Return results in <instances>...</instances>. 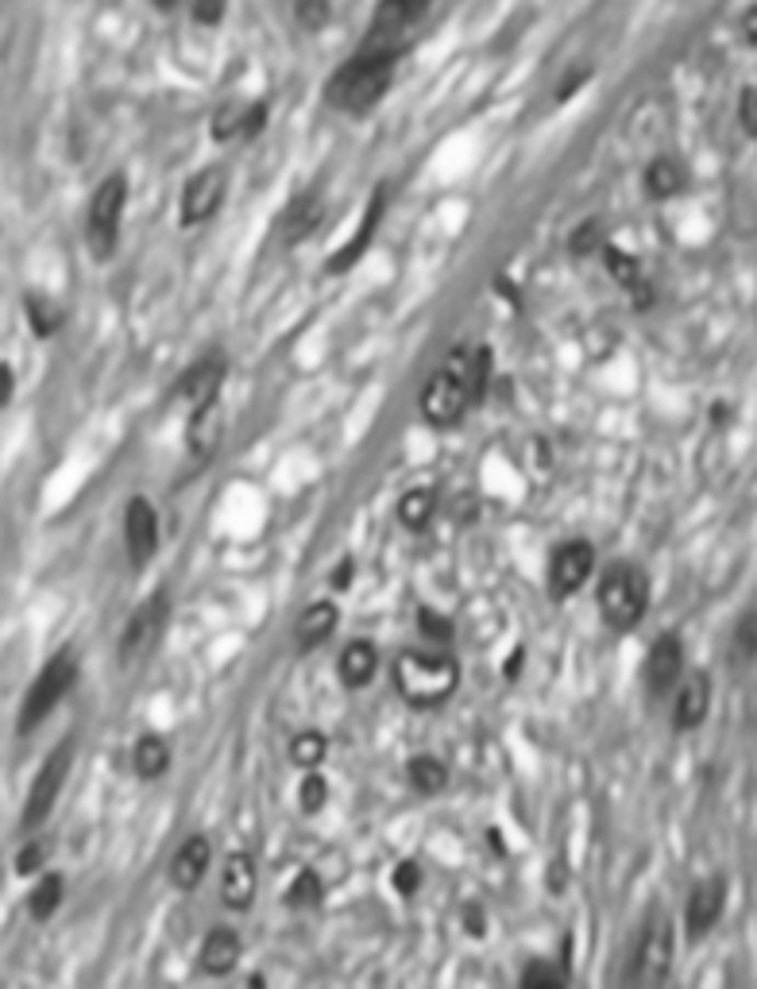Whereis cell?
I'll list each match as a JSON object with an SVG mask.
<instances>
[{
	"label": "cell",
	"instance_id": "6da1fadb",
	"mask_svg": "<svg viewBox=\"0 0 757 989\" xmlns=\"http://www.w3.org/2000/svg\"><path fill=\"white\" fill-rule=\"evenodd\" d=\"M488 383H491V352L483 344L480 348L460 344V348L448 352V360L425 383L422 417L437 429L457 426L460 417L488 394Z\"/></svg>",
	"mask_w": 757,
	"mask_h": 989
},
{
	"label": "cell",
	"instance_id": "7a4b0ae2",
	"mask_svg": "<svg viewBox=\"0 0 757 989\" xmlns=\"http://www.w3.org/2000/svg\"><path fill=\"white\" fill-rule=\"evenodd\" d=\"M402 47H359L329 82V105L341 113H364L391 90Z\"/></svg>",
	"mask_w": 757,
	"mask_h": 989
},
{
	"label": "cell",
	"instance_id": "3957f363",
	"mask_svg": "<svg viewBox=\"0 0 757 989\" xmlns=\"http://www.w3.org/2000/svg\"><path fill=\"white\" fill-rule=\"evenodd\" d=\"M394 685L410 708H440L460 685V665L445 649H402L394 662Z\"/></svg>",
	"mask_w": 757,
	"mask_h": 989
},
{
	"label": "cell",
	"instance_id": "277c9868",
	"mask_svg": "<svg viewBox=\"0 0 757 989\" xmlns=\"http://www.w3.org/2000/svg\"><path fill=\"white\" fill-rule=\"evenodd\" d=\"M599 611L611 630H634L650 611V576L638 564H619L599 584Z\"/></svg>",
	"mask_w": 757,
	"mask_h": 989
},
{
	"label": "cell",
	"instance_id": "5b68a950",
	"mask_svg": "<svg viewBox=\"0 0 757 989\" xmlns=\"http://www.w3.org/2000/svg\"><path fill=\"white\" fill-rule=\"evenodd\" d=\"M73 680H78V657H73L70 649H62V654H55L47 665H43V672L32 680L24 703H20V723H16L20 735H32V731L55 712L58 703L66 700V692L73 688Z\"/></svg>",
	"mask_w": 757,
	"mask_h": 989
},
{
	"label": "cell",
	"instance_id": "8992f818",
	"mask_svg": "<svg viewBox=\"0 0 757 989\" xmlns=\"http://www.w3.org/2000/svg\"><path fill=\"white\" fill-rule=\"evenodd\" d=\"M124 205H128V179H124V174H108V179L98 186V194H93L90 217H85V240H90L98 260L113 255L116 240H121Z\"/></svg>",
	"mask_w": 757,
	"mask_h": 989
},
{
	"label": "cell",
	"instance_id": "52a82bcc",
	"mask_svg": "<svg viewBox=\"0 0 757 989\" xmlns=\"http://www.w3.org/2000/svg\"><path fill=\"white\" fill-rule=\"evenodd\" d=\"M70 769H73V738H62V743L50 750V758L39 766V773H35L32 789H27L24 816H20L24 831H35V827H43V819L55 812V804H58V796H62Z\"/></svg>",
	"mask_w": 757,
	"mask_h": 989
},
{
	"label": "cell",
	"instance_id": "ba28073f",
	"mask_svg": "<svg viewBox=\"0 0 757 989\" xmlns=\"http://www.w3.org/2000/svg\"><path fill=\"white\" fill-rule=\"evenodd\" d=\"M433 0H379L367 24L364 47H406V32L425 16Z\"/></svg>",
	"mask_w": 757,
	"mask_h": 989
},
{
	"label": "cell",
	"instance_id": "9c48e42d",
	"mask_svg": "<svg viewBox=\"0 0 757 989\" xmlns=\"http://www.w3.org/2000/svg\"><path fill=\"white\" fill-rule=\"evenodd\" d=\"M592 573H595V545L592 541H584V538L564 541V545H557L553 556H549V591H553V599L576 596Z\"/></svg>",
	"mask_w": 757,
	"mask_h": 989
},
{
	"label": "cell",
	"instance_id": "30bf717a",
	"mask_svg": "<svg viewBox=\"0 0 757 989\" xmlns=\"http://www.w3.org/2000/svg\"><path fill=\"white\" fill-rule=\"evenodd\" d=\"M167 614H171L167 591L151 596L136 614H131L128 626H124V634H121V662L124 665H136L151 654V646H156L159 634H163V626H167Z\"/></svg>",
	"mask_w": 757,
	"mask_h": 989
},
{
	"label": "cell",
	"instance_id": "8fae6325",
	"mask_svg": "<svg viewBox=\"0 0 757 989\" xmlns=\"http://www.w3.org/2000/svg\"><path fill=\"white\" fill-rule=\"evenodd\" d=\"M668 963H673V920L665 912H653L645 920L642 935H638V966H634V981H645V986H657L668 974Z\"/></svg>",
	"mask_w": 757,
	"mask_h": 989
},
{
	"label": "cell",
	"instance_id": "7c38bea8",
	"mask_svg": "<svg viewBox=\"0 0 757 989\" xmlns=\"http://www.w3.org/2000/svg\"><path fill=\"white\" fill-rule=\"evenodd\" d=\"M225 194H229V171H225V166H205V171H197L194 179L186 182V189H182V225H186V229L205 225L220 209Z\"/></svg>",
	"mask_w": 757,
	"mask_h": 989
},
{
	"label": "cell",
	"instance_id": "4fadbf2b",
	"mask_svg": "<svg viewBox=\"0 0 757 989\" xmlns=\"http://www.w3.org/2000/svg\"><path fill=\"white\" fill-rule=\"evenodd\" d=\"M124 549H128L131 568H147L151 556L159 553V515L144 495H136L124 510Z\"/></svg>",
	"mask_w": 757,
	"mask_h": 989
},
{
	"label": "cell",
	"instance_id": "5bb4252c",
	"mask_svg": "<svg viewBox=\"0 0 757 989\" xmlns=\"http://www.w3.org/2000/svg\"><path fill=\"white\" fill-rule=\"evenodd\" d=\"M680 677H685V642L680 634H661L645 654V688L653 700H661L673 692Z\"/></svg>",
	"mask_w": 757,
	"mask_h": 989
},
{
	"label": "cell",
	"instance_id": "9a60e30c",
	"mask_svg": "<svg viewBox=\"0 0 757 989\" xmlns=\"http://www.w3.org/2000/svg\"><path fill=\"white\" fill-rule=\"evenodd\" d=\"M708 708H711V680L703 669L685 672V677L676 680L673 688V731L688 735L696 731L703 720H708Z\"/></svg>",
	"mask_w": 757,
	"mask_h": 989
},
{
	"label": "cell",
	"instance_id": "2e32d148",
	"mask_svg": "<svg viewBox=\"0 0 757 989\" xmlns=\"http://www.w3.org/2000/svg\"><path fill=\"white\" fill-rule=\"evenodd\" d=\"M726 905V877H703L700 885L692 889L685 908V928H688V940H703L711 928L719 924V916H723Z\"/></svg>",
	"mask_w": 757,
	"mask_h": 989
},
{
	"label": "cell",
	"instance_id": "e0dca14e",
	"mask_svg": "<svg viewBox=\"0 0 757 989\" xmlns=\"http://www.w3.org/2000/svg\"><path fill=\"white\" fill-rule=\"evenodd\" d=\"M255 885H260V874H255L252 854L248 851L229 854L225 874H220V900H225V908H232V912H248L252 900H255Z\"/></svg>",
	"mask_w": 757,
	"mask_h": 989
},
{
	"label": "cell",
	"instance_id": "ac0fdd59",
	"mask_svg": "<svg viewBox=\"0 0 757 989\" xmlns=\"http://www.w3.org/2000/svg\"><path fill=\"white\" fill-rule=\"evenodd\" d=\"M220 399H209V402H197V406H190V426H186V449L190 457L197 460V464H205V460L217 452L220 445Z\"/></svg>",
	"mask_w": 757,
	"mask_h": 989
},
{
	"label": "cell",
	"instance_id": "d6986e66",
	"mask_svg": "<svg viewBox=\"0 0 757 989\" xmlns=\"http://www.w3.org/2000/svg\"><path fill=\"white\" fill-rule=\"evenodd\" d=\"M213 866V842L205 839V835H190L186 842H182L179 851H174L171 859V882L174 889H197L202 885V877L209 874Z\"/></svg>",
	"mask_w": 757,
	"mask_h": 989
},
{
	"label": "cell",
	"instance_id": "ffe728a7",
	"mask_svg": "<svg viewBox=\"0 0 757 989\" xmlns=\"http://www.w3.org/2000/svg\"><path fill=\"white\" fill-rule=\"evenodd\" d=\"M383 209H387V194L383 189H375V197L367 202V214H364V221H359L356 237H352L341 252L329 255V263H325L329 275H341V271H348L352 263H359V255L367 252V244L375 240V229H379V221H383Z\"/></svg>",
	"mask_w": 757,
	"mask_h": 989
},
{
	"label": "cell",
	"instance_id": "44dd1931",
	"mask_svg": "<svg viewBox=\"0 0 757 989\" xmlns=\"http://www.w3.org/2000/svg\"><path fill=\"white\" fill-rule=\"evenodd\" d=\"M240 955H244V940H240L232 928H213L209 935H205L202 943V970L213 974V978H220V974H229L232 966L240 963Z\"/></svg>",
	"mask_w": 757,
	"mask_h": 989
},
{
	"label": "cell",
	"instance_id": "7402d4cb",
	"mask_svg": "<svg viewBox=\"0 0 757 989\" xmlns=\"http://www.w3.org/2000/svg\"><path fill=\"white\" fill-rule=\"evenodd\" d=\"M263 120H267V108L255 105V101L252 105H225V108H217V116H213V139H220V143H229V139H248L263 128Z\"/></svg>",
	"mask_w": 757,
	"mask_h": 989
},
{
	"label": "cell",
	"instance_id": "603a6c76",
	"mask_svg": "<svg viewBox=\"0 0 757 989\" xmlns=\"http://www.w3.org/2000/svg\"><path fill=\"white\" fill-rule=\"evenodd\" d=\"M336 619H341L336 603H329V599H321V603H310V607H306V611H301L298 626H294V642H298L301 649H318V646H325V642L333 639Z\"/></svg>",
	"mask_w": 757,
	"mask_h": 989
},
{
	"label": "cell",
	"instance_id": "cb8c5ba5",
	"mask_svg": "<svg viewBox=\"0 0 757 989\" xmlns=\"http://www.w3.org/2000/svg\"><path fill=\"white\" fill-rule=\"evenodd\" d=\"M336 672H341V680L348 688H367L375 680V672H379V649L371 646V642H348V646L341 649V662H336Z\"/></svg>",
	"mask_w": 757,
	"mask_h": 989
},
{
	"label": "cell",
	"instance_id": "d4e9b609",
	"mask_svg": "<svg viewBox=\"0 0 757 989\" xmlns=\"http://www.w3.org/2000/svg\"><path fill=\"white\" fill-rule=\"evenodd\" d=\"M642 186H645V197H653V202H668V197H676L680 189L688 186V174H685V166L676 163V159L661 156V159H653V163L645 166Z\"/></svg>",
	"mask_w": 757,
	"mask_h": 989
},
{
	"label": "cell",
	"instance_id": "484cf974",
	"mask_svg": "<svg viewBox=\"0 0 757 989\" xmlns=\"http://www.w3.org/2000/svg\"><path fill=\"white\" fill-rule=\"evenodd\" d=\"M603 260H607V267H611L615 283H619L622 290H630V298H634L638 306H650V283H645L642 263H638L634 255L619 252V248H611V244H603Z\"/></svg>",
	"mask_w": 757,
	"mask_h": 989
},
{
	"label": "cell",
	"instance_id": "4316f807",
	"mask_svg": "<svg viewBox=\"0 0 757 989\" xmlns=\"http://www.w3.org/2000/svg\"><path fill=\"white\" fill-rule=\"evenodd\" d=\"M167 766H171V746H167V738L163 735L139 738L136 750H131V769H136V777L156 781V777L167 773Z\"/></svg>",
	"mask_w": 757,
	"mask_h": 989
},
{
	"label": "cell",
	"instance_id": "83f0119b",
	"mask_svg": "<svg viewBox=\"0 0 757 989\" xmlns=\"http://www.w3.org/2000/svg\"><path fill=\"white\" fill-rule=\"evenodd\" d=\"M220 383H225V364H220V360H202L197 368L186 371V379H182V391H186L190 406H197V402L220 399Z\"/></svg>",
	"mask_w": 757,
	"mask_h": 989
},
{
	"label": "cell",
	"instance_id": "f1b7e54d",
	"mask_svg": "<svg viewBox=\"0 0 757 989\" xmlns=\"http://www.w3.org/2000/svg\"><path fill=\"white\" fill-rule=\"evenodd\" d=\"M406 773H410L414 793H422V796H437V793H445L448 789V766L440 758H433V754H417V758H410Z\"/></svg>",
	"mask_w": 757,
	"mask_h": 989
},
{
	"label": "cell",
	"instance_id": "f546056e",
	"mask_svg": "<svg viewBox=\"0 0 757 989\" xmlns=\"http://www.w3.org/2000/svg\"><path fill=\"white\" fill-rule=\"evenodd\" d=\"M66 897V882L62 874H43L39 882L32 885V893H27V912H32V920H50V916L58 912V905H62Z\"/></svg>",
	"mask_w": 757,
	"mask_h": 989
},
{
	"label": "cell",
	"instance_id": "4dcf8cb0",
	"mask_svg": "<svg viewBox=\"0 0 757 989\" xmlns=\"http://www.w3.org/2000/svg\"><path fill=\"white\" fill-rule=\"evenodd\" d=\"M433 515H437V491L433 487H410L399 499V522L406 530H425Z\"/></svg>",
	"mask_w": 757,
	"mask_h": 989
},
{
	"label": "cell",
	"instance_id": "1f68e13d",
	"mask_svg": "<svg viewBox=\"0 0 757 989\" xmlns=\"http://www.w3.org/2000/svg\"><path fill=\"white\" fill-rule=\"evenodd\" d=\"M318 225H321V202L313 194L298 197V202L286 209V229H283L286 244H298V240H306L313 229H318Z\"/></svg>",
	"mask_w": 757,
	"mask_h": 989
},
{
	"label": "cell",
	"instance_id": "d6a6232c",
	"mask_svg": "<svg viewBox=\"0 0 757 989\" xmlns=\"http://www.w3.org/2000/svg\"><path fill=\"white\" fill-rule=\"evenodd\" d=\"M325 754H329V738L321 731H298L290 738V761L298 769H321Z\"/></svg>",
	"mask_w": 757,
	"mask_h": 989
},
{
	"label": "cell",
	"instance_id": "836d02e7",
	"mask_svg": "<svg viewBox=\"0 0 757 989\" xmlns=\"http://www.w3.org/2000/svg\"><path fill=\"white\" fill-rule=\"evenodd\" d=\"M325 900V882L313 870H298L294 882L286 885V905L290 908H318Z\"/></svg>",
	"mask_w": 757,
	"mask_h": 989
},
{
	"label": "cell",
	"instance_id": "e575fe53",
	"mask_svg": "<svg viewBox=\"0 0 757 989\" xmlns=\"http://www.w3.org/2000/svg\"><path fill=\"white\" fill-rule=\"evenodd\" d=\"M569 978H572L569 966L546 963V958H534V963L518 974V981L526 989H561V986H569Z\"/></svg>",
	"mask_w": 757,
	"mask_h": 989
},
{
	"label": "cell",
	"instance_id": "d590c367",
	"mask_svg": "<svg viewBox=\"0 0 757 989\" xmlns=\"http://www.w3.org/2000/svg\"><path fill=\"white\" fill-rule=\"evenodd\" d=\"M27 325H32L35 336H55L58 329H62V310H58L50 298H39V295H27Z\"/></svg>",
	"mask_w": 757,
	"mask_h": 989
},
{
	"label": "cell",
	"instance_id": "8d00e7d4",
	"mask_svg": "<svg viewBox=\"0 0 757 989\" xmlns=\"http://www.w3.org/2000/svg\"><path fill=\"white\" fill-rule=\"evenodd\" d=\"M298 804L306 816H318L321 808L329 804V781L325 773H318V769H306V777H301V785H298Z\"/></svg>",
	"mask_w": 757,
	"mask_h": 989
},
{
	"label": "cell",
	"instance_id": "74e56055",
	"mask_svg": "<svg viewBox=\"0 0 757 989\" xmlns=\"http://www.w3.org/2000/svg\"><path fill=\"white\" fill-rule=\"evenodd\" d=\"M417 626H422L425 639L437 642V646H445V642L452 639V622H448V614L429 611V607H422V611H417Z\"/></svg>",
	"mask_w": 757,
	"mask_h": 989
},
{
	"label": "cell",
	"instance_id": "f35d334b",
	"mask_svg": "<svg viewBox=\"0 0 757 989\" xmlns=\"http://www.w3.org/2000/svg\"><path fill=\"white\" fill-rule=\"evenodd\" d=\"M391 885H394V893H399V897H414V893L422 889V866H417L414 859L399 862V866H394V874H391Z\"/></svg>",
	"mask_w": 757,
	"mask_h": 989
},
{
	"label": "cell",
	"instance_id": "ab89813d",
	"mask_svg": "<svg viewBox=\"0 0 757 989\" xmlns=\"http://www.w3.org/2000/svg\"><path fill=\"white\" fill-rule=\"evenodd\" d=\"M569 248H572V252H576V255H592V252H599V248H603V232H599V225H595V221L580 225V229L569 237Z\"/></svg>",
	"mask_w": 757,
	"mask_h": 989
},
{
	"label": "cell",
	"instance_id": "60d3db41",
	"mask_svg": "<svg viewBox=\"0 0 757 989\" xmlns=\"http://www.w3.org/2000/svg\"><path fill=\"white\" fill-rule=\"evenodd\" d=\"M738 649L746 657L757 654V611H754V607H746V611H742V619H738Z\"/></svg>",
	"mask_w": 757,
	"mask_h": 989
},
{
	"label": "cell",
	"instance_id": "b9f144b4",
	"mask_svg": "<svg viewBox=\"0 0 757 989\" xmlns=\"http://www.w3.org/2000/svg\"><path fill=\"white\" fill-rule=\"evenodd\" d=\"M294 12L306 27H321L329 20V0H294Z\"/></svg>",
	"mask_w": 757,
	"mask_h": 989
},
{
	"label": "cell",
	"instance_id": "7bdbcfd3",
	"mask_svg": "<svg viewBox=\"0 0 757 989\" xmlns=\"http://www.w3.org/2000/svg\"><path fill=\"white\" fill-rule=\"evenodd\" d=\"M738 124H742V131H746V136H757V93L749 90H742V97H738Z\"/></svg>",
	"mask_w": 757,
	"mask_h": 989
},
{
	"label": "cell",
	"instance_id": "ee69618b",
	"mask_svg": "<svg viewBox=\"0 0 757 989\" xmlns=\"http://www.w3.org/2000/svg\"><path fill=\"white\" fill-rule=\"evenodd\" d=\"M43 862H47V847L43 842H27L16 859V870L20 874H35V870H43Z\"/></svg>",
	"mask_w": 757,
	"mask_h": 989
},
{
	"label": "cell",
	"instance_id": "f6af8a7d",
	"mask_svg": "<svg viewBox=\"0 0 757 989\" xmlns=\"http://www.w3.org/2000/svg\"><path fill=\"white\" fill-rule=\"evenodd\" d=\"M225 16V0H197L194 4V20L197 24H217V20Z\"/></svg>",
	"mask_w": 757,
	"mask_h": 989
},
{
	"label": "cell",
	"instance_id": "bcb514c9",
	"mask_svg": "<svg viewBox=\"0 0 757 989\" xmlns=\"http://www.w3.org/2000/svg\"><path fill=\"white\" fill-rule=\"evenodd\" d=\"M352 580H356V561H352V556H344V561L333 568V591H348Z\"/></svg>",
	"mask_w": 757,
	"mask_h": 989
},
{
	"label": "cell",
	"instance_id": "7dc6e473",
	"mask_svg": "<svg viewBox=\"0 0 757 989\" xmlns=\"http://www.w3.org/2000/svg\"><path fill=\"white\" fill-rule=\"evenodd\" d=\"M12 394H16V371L12 364H0V406H9Z\"/></svg>",
	"mask_w": 757,
	"mask_h": 989
},
{
	"label": "cell",
	"instance_id": "c3c4849f",
	"mask_svg": "<svg viewBox=\"0 0 757 989\" xmlns=\"http://www.w3.org/2000/svg\"><path fill=\"white\" fill-rule=\"evenodd\" d=\"M483 924H488V916H483V908H480V905H468V908H464V932H468V935H483V932H488V928H483Z\"/></svg>",
	"mask_w": 757,
	"mask_h": 989
},
{
	"label": "cell",
	"instance_id": "681fc988",
	"mask_svg": "<svg viewBox=\"0 0 757 989\" xmlns=\"http://www.w3.org/2000/svg\"><path fill=\"white\" fill-rule=\"evenodd\" d=\"M156 4H159V9H171V4H174V0H156Z\"/></svg>",
	"mask_w": 757,
	"mask_h": 989
}]
</instances>
